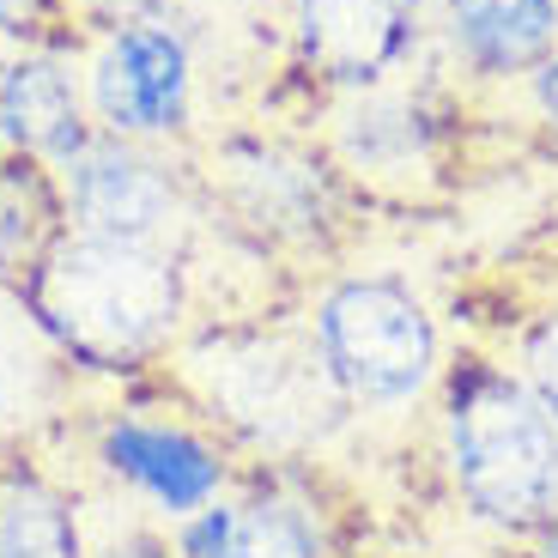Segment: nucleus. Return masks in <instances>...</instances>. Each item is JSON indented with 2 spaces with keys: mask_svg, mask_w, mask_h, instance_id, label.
<instances>
[{
  "mask_svg": "<svg viewBox=\"0 0 558 558\" xmlns=\"http://www.w3.org/2000/svg\"><path fill=\"white\" fill-rule=\"evenodd\" d=\"M80 37L68 0H0V56L31 49V43H56Z\"/></svg>",
  "mask_w": 558,
  "mask_h": 558,
  "instance_id": "nucleus-16",
  "label": "nucleus"
},
{
  "mask_svg": "<svg viewBox=\"0 0 558 558\" xmlns=\"http://www.w3.org/2000/svg\"><path fill=\"white\" fill-rule=\"evenodd\" d=\"M92 558H177V541L158 522H128L122 534H104L92 546Z\"/></svg>",
  "mask_w": 558,
  "mask_h": 558,
  "instance_id": "nucleus-17",
  "label": "nucleus"
},
{
  "mask_svg": "<svg viewBox=\"0 0 558 558\" xmlns=\"http://www.w3.org/2000/svg\"><path fill=\"white\" fill-rule=\"evenodd\" d=\"M73 19H92V31L128 25V19H165V0H68Z\"/></svg>",
  "mask_w": 558,
  "mask_h": 558,
  "instance_id": "nucleus-18",
  "label": "nucleus"
},
{
  "mask_svg": "<svg viewBox=\"0 0 558 558\" xmlns=\"http://www.w3.org/2000/svg\"><path fill=\"white\" fill-rule=\"evenodd\" d=\"M13 292L61 359L116 383H146L165 371L195 316V279L182 250L98 238L73 225L31 255Z\"/></svg>",
  "mask_w": 558,
  "mask_h": 558,
  "instance_id": "nucleus-1",
  "label": "nucleus"
},
{
  "mask_svg": "<svg viewBox=\"0 0 558 558\" xmlns=\"http://www.w3.org/2000/svg\"><path fill=\"white\" fill-rule=\"evenodd\" d=\"M56 195H61V225L73 231H98V238H128V243H158L182 250L201 231L195 189L158 146H134L116 134H92L68 165H56Z\"/></svg>",
  "mask_w": 558,
  "mask_h": 558,
  "instance_id": "nucleus-7",
  "label": "nucleus"
},
{
  "mask_svg": "<svg viewBox=\"0 0 558 558\" xmlns=\"http://www.w3.org/2000/svg\"><path fill=\"white\" fill-rule=\"evenodd\" d=\"M425 43H432V0H292L298 68L328 98L407 80Z\"/></svg>",
  "mask_w": 558,
  "mask_h": 558,
  "instance_id": "nucleus-8",
  "label": "nucleus"
},
{
  "mask_svg": "<svg viewBox=\"0 0 558 558\" xmlns=\"http://www.w3.org/2000/svg\"><path fill=\"white\" fill-rule=\"evenodd\" d=\"M177 558H335V517L292 468H243L201 517L170 529Z\"/></svg>",
  "mask_w": 558,
  "mask_h": 558,
  "instance_id": "nucleus-10",
  "label": "nucleus"
},
{
  "mask_svg": "<svg viewBox=\"0 0 558 558\" xmlns=\"http://www.w3.org/2000/svg\"><path fill=\"white\" fill-rule=\"evenodd\" d=\"M522 558H558V517L546 522V529H534L529 541H522Z\"/></svg>",
  "mask_w": 558,
  "mask_h": 558,
  "instance_id": "nucleus-20",
  "label": "nucleus"
},
{
  "mask_svg": "<svg viewBox=\"0 0 558 558\" xmlns=\"http://www.w3.org/2000/svg\"><path fill=\"white\" fill-rule=\"evenodd\" d=\"M432 37L468 85H529L558 49V0H432Z\"/></svg>",
  "mask_w": 558,
  "mask_h": 558,
  "instance_id": "nucleus-13",
  "label": "nucleus"
},
{
  "mask_svg": "<svg viewBox=\"0 0 558 558\" xmlns=\"http://www.w3.org/2000/svg\"><path fill=\"white\" fill-rule=\"evenodd\" d=\"M510 364L529 383V395L546 407V418L558 425V304L522 316V328L510 335Z\"/></svg>",
  "mask_w": 558,
  "mask_h": 558,
  "instance_id": "nucleus-15",
  "label": "nucleus"
},
{
  "mask_svg": "<svg viewBox=\"0 0 558 558\" xmlns=\"http://www.w3.org/2000/svg\"><path fill=\"white\" fill-rule=\"evenodd\" d=\"M85 510L37 461H0V558H92Z\"/></svg>",
  "mask_w": 558,
  "mask_h": 558,
  "instance_id": "nucleus-14",
  "label": "nucleus"
},
{
  "mask_svg": "<svg viewBox=\"0 0 558 558\" xmlns=\"http://www.w3.org/2000/svg\"><path fill=\"white\" fill-rule=\"evenodd\" d=\"M92 128L134 146H177L195 122V43L170 19L104 25L85 43Z\"/></svg>",
  "mask_w": 558,
  "mask_h": 558,
  "instance_id": "nucleus-6",
  "label": "nucleus"
},
{
  "mask_svg": "<svg viewBox=\"0 0 558 558\" xmlns=\"http://www.w3.org/2000/svg\"><path fill=\"white\" fill-rule=\"evenodd\" d=\"M304 335L352 413L395 418L444 383V328L432 304L395 274H340L304 310Z\"/></svg>",
  "mask_w": 558,
  "mask_h": 558,
  "instance_id": "nucleus-4",
  "label": "nucleus"
},
{
  "mask_svg": "<svg viewBox=\"0 0 558 558\" xmlns=\"http://www.w3.org/2000/svg\"><path fill=\"white\" fill-rule=\"evenodd\" d=\"M165 377L182 407H195L225 444L262 468L316 461L359 418L328 383L304 328L286 335L267 322H201L170 352Z\"/></svg>",
  "mask_w": 558,
  "mask_h": 558,
  "instance_id": "nucleus-2",
  "label": "nucleus"
},
{
  "mask_svg": "<svg viewBox=\"0 0 558 558\" xmlns=\"http://www.w3.org/2000/svg\"><path fill=\"white\" fill-rule=\"evenodd\" d=\"M92 474L128 504H140V517L158 529L201 517L207 504L243 480L238 449L213 432L195 407H146L122 401L110 413L92 418Z\"/></svg>",
  "mask_w": 558,
  "mask_h": 558,
  "instance_id": "nucleus-5",
  "label": "nucleus"
},
{
  "mask_svg": "<svg viewBox=\"0 0 558 558\" xmlns=\"http://www.w3.org/2000/svg\"><path fill=\"white\" fill-rule=\"evenodd\" d=\"M213 189L238 213L243 231L274 243H322L340 213V170L328 153H310L292 140H225L213 153Z\"/></svg>",
  "mask_w": 558,
  "mask_h": 558,
  "instance_id": "nucleus-11",
  "label": "nucleus"
},
{
  "mask_svg": "<svg viewBox=\"0 0 558 558\" xmlns=\"http://www.w3.org/2000/svg\"><path fill=\"white\" fill-rule=\"evenodd\" d=\"M98 134L85 110V43L56 37L0 56V158L56 170Z\"/></svg>",
  "mask_w": 558,
  "mask_h": 558,
  "instance_id": "nucleus-12",
  "label": "nucleus"
},
{
  "mask_svg": "<svg viewBox=\"0 0 558 558\" xmlns=\"http://www.w3.org/2000/svg\"><path fill=\"white\" fill-rule=\"evenodd\" d=\"M328 158L340 182H359L364 195L413 201L444 177V116L432 92L401 80L347 92L328 110Z\"/></svg>",
  "mask_w": 558,
  "mask_h": 558,
  "instance_id": "nucleus-9",
  "label": "nucleus"
},
{
  "mask_svg": "<svg viewBox=\"0 0 558 558\" xmlns=\"http://www.w3.org/2000/svg\"><path fill=\"white\" fill-rule=\"evenodd\" d=\"M437 461L461 517L529 541L558 517V425L510 359L468 352L437 383Z\"/></svg>",
  "mask_w": 558,
  "mask_h": 558,
  "instance_id": "nucleus-3",
  "label": "nucleus"
},
{
  "mask_svg": "<svg viewBox=\"0 0 558 558\" xmlns=\"http://www.w3.org/2000/svg\"><path fill=\"white\" fill-rule=\"evenodd\" d=\"M522 92H529L534 116H541L546 128H558V49H553V56H546V68L534 73V80L522 85Z\"/></svg>",
  "mask_w": 558,
  "mask_h": 558,
  "instance_id": "nucleus-19",
  "label": "nucleus"
}]
</instances>
